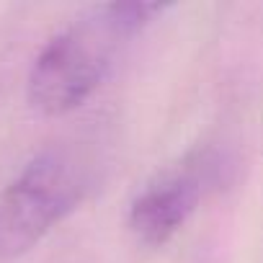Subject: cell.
Returning <instances> with one entry per match:
<instances>
[{
  "label": "cell",
  "instance_id": "cell-1",
  "mask_svg": "<svg viewBox=\"0 0 263 263\" xmlns=\"http://www.w3.org/2000/svg\"><path fill=\"white\" fill-rule=\"evenodd\" d=\"M168 6L103 3L52 36L29 72V103L44 116H62L83 106L108 75L114 57L129 39Z\"/></svg>",
  "mask_w": 263,
  "mask_h": 263
},
{
  "label": "cell",
  "instance_id": "cell-2",
  "mask_svg": "<svg viewBox=\"0 0 263 263\" xmlns=\"http://www.w3.org/2000/svg\"><path fill=\"white\" fill-rule=\"evenodd\" d=\"M90 165L70 147L39 153L0 194V258L36 248L90 191Z\"/></svg>",
  "mask_w": 263,
  "mask_h": 263
},
{
  "label": "cell",
  "instance_id": "cell-3",
  "mask_svg": "<svg viewBox=\"0 0 263 263\" xmlns=\"http://www.w3.org/2000/svg\"><path fill=\"white\" fill-rule=\"evenodd\" d=\"M217 158L199 150L150 181L129 206L132 235L150 248L165 245L196 212L206 189L217 181Z\"/></svg>",
  "mask_w": 263,
  "mask_h": 263
}]
</instances>
